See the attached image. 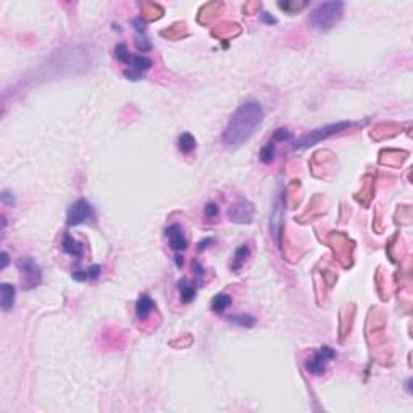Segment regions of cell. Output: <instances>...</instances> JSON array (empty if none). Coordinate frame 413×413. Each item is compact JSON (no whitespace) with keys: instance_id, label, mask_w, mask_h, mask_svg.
<instances>
[{"instance_id":"obj_1","label":"cell","mask_w":413,"mask_h":413,"mask_svg":"<svg viewBox=\"0 0 413 413\" xmlns=\"http://www.w3.org/2000/svg\"><path fill=\"white\" fill-rule=\"evenodd\" d=\"M263 121V109L257 100H246L229 118L223 133V144L226 147L238 149L250 141Z\"/></svg>"},{"instance_id":"obj_2","label":"cell","mask_w":413,"mask_h":413,"mask_svg":"<svg viewBox=\"0 0 413 413\" xmlns=\"http://www.w3.org/2000/svg\"><path fill=\"white\" fill-rule=\"evenodd\" d=\"M344 2H325L320 4L315 10L310 13L308 23L317 31H330L342 20L344 15Z\"/></svg>"},{"instance_id":"obj_3","label":"cell","mask_w":413,"mask_h":413,"mask_svg":"<svg viewBox=\"0 0 413 413\" xmlns=\"http://www.w3.org/2000/svg\"><path fill=\"white\" fill-rule=\"evenodd\" d=\"M350 126H352V123H349V121H341V123H333V125H328V126H323V128H317V129H313V131L307 133L305 136H302L299 141H295L294 149L312 147V145L321 142L323 139H328V137L336 134V133H341V131H344V129H349Z\"/></svg>"},{"instance_id":"obj_4","label":"cell","mask_w":413,"mask_h":413,"mask_svg":"<svg viewBox=\"0 0 413 413\" xmlns=\"http://www.w3.org/2000/svg\"><path fill=\"white\" fill-rule=\"evenodd\" d=\"M18 271L21 276V287L25 290H31L37 287L42 281V273L41 268L31 257H23L18 260Z\"/></svg>"},{"instance_id":"obj_5","label":"cell","mask_w":413,"mask_h":413,"mask_svg":"<svg viewBox=\"0 0 413 413\" xmlns=\"http://www.w3.org/2000/svg\"><path fill=\"white\" fill-rule=\"evenodd\" d=\"M95 221V212L87 200L84 198H78L76 202L70 205V209L66 212V223L70 226H78L84 223H90Z\"/></svg>"},{"instance_id":"obj_6","label":"cell","mask_w":413,"mask_h":413,"mask_svg":"<svg viewBox=\"0 0 413 413\" xmlns=\"http://www.w3.org/2000/svg\"><path fill=\"white\" fill-rule=\"evenodd\" d=\"M336 357V352L331 349V347H320L318 350L313 352L312 358H308V362L305 363V370L308 373L315 374V376H320V374H323L325 370H326V365L330 360Z\"/></svg>"},{"instance_id":"obj_7","label":"cell","mask_w":413,"mask_h":413,"mask_svg":"<svg viewBox=\"0 0 413 413\" xmlns=\"http://www.w3.org/2000/svg\"><path fill=\"white\" fill-rule=\"evenodd\" d=\"M252 217H254V205L244 198L233 203L228 210V218L234 223H250Z\"/></svg>"},{"instance_id":"obj_8","label":"cell","mask_w":413,"mask_h":413,"mask_svg":"<svg viewBox=\"0 0 413 413\" xmlns=\"http://www.w3.org/2000/svg\"><path fill=\"white\" fill-rule=\"evenodd\" d=\"M152 65H154V62H152L150 58L142 57V55H133L131 60H129V63L126 65V66H129V70L125 71L126 79H131V81L141 79L144 73L150 70Z\"/></svg>"},{"instance_id":"obj_9","label":"cell","mask_w":413,"mask_h":413,"mask_svg":"<svg viewBox=\"0 0 413 413\" xmlns=\"http://www.w3.org/2000/svg\"><path fill=\"white\" fill-rule=\"evenodd\" d=\"M165 233H166L168 242H170L173 250L181 252V250L187 249V239H186L184 231H182V228L179 225H170L166 228Z\"/></svg>"},{"instance_id":"obj_10","label":"cell","mask_w":413,"mask_h":413,"mask_svg":"<svg viewBox=\"0 0 413 413\" xmlns=\"http://www.w3.org/2000/svg\"><path fill=\"white\" fill-rule=\"evenodd\" d=\"M62 249H63L65 254L71 255V257L78 258V260H81L82 255H84V246L79 241H76L70 233H65L62 236Z\"/></svg>"},{"instance_id":"obj_11","label":"cell","mask_w":413,"mask_h":413,"mask_svg":"<svg viewBox=\"0 0 413 413\" xmlns=\"http://www.w3.org/2000/svg\"><path fill=\"white\" fill-rule=\"evenodd\" d=\"M155 310V302L147 294H142L136 302V315L139 320H145Z\"/></svg>"},{"instance_id":"obj_12","label":"cell","mask_w":413,"mask_h":413,"mask_svg":"<svg viewBox=\"0 0 413 413\" xmlns=\"http://www.w3.org/2000/svg\"><path fill=\"white\" fill-rule=\"evenodd\" d=\"M15 292L17 290L9 282H4L0 286V305L5 312H10L15 307Z\"/></svg>"},{"instance_id":"obj_13","label":"cell","mask_w":413,"mask_h":413,"mask_svg":"<svg viewBox=\"0 0 413 413\" xmlns=\"http://www.w3.org/2000/svg\"><path fill=\"white\" fill-rule=\"evenodd\" d=\"M178 290H179L181 299H182V302H184V303H189V302H192L195 299V294H197L195 286L190 284L187 279H181L178 282Z\"/></svg>"},{"instance_id":"obj_14","label":"cell","mask_w":413,"mask_h":413,"mask_svg":"<svg viewBox=\"0 0 413 413\" xmlns=\"http://www.w3.org/2000/svg\"><path fill=\"white\" fill-rule=\"evenodd\" d=\"M233 297L228 294H217L212 300V310L215 313H223L226 308L231 307Z\"/></svg>"},{"instance_id":"obj_15","label":"cell","mask_w":413,"mask_h":413,"mask_svg":"<svg viewBox=\"0 0 413 413\" xmlns=\"http://www.w3.org/2000/svg\"><path fill=\"white\" fill-rule=\"evenodd\" d=\"M195 145H197L195 137H194L192 134H190V133H182V134L178 137V147H179V150L182 152V154L189 155L190 152H192V150L195 149Z\"/></svg>"},{"instance_id":"obj_16","label":"cell","mask_w":413,"mask_h":413,"mask_svg":"<svg viewBox=\"0 0 413 413\" xmlns=\"http://www.w3.org/2000/svg\"><path fill=\"white\" fill-rule=\"evenodd\" d=\"M249 254H250V250H249L247 246H241L239 249H236L234 257H233V263H231V270H234V271L241 270V268H242V265H244V262L247 260Z\"/></svg>"},{"instance_id":"obj_17","label":"cell","mask_w":413,"mask_h":413,"mask_svg":"<svg viewBox=\"0 0 413 413\" xmlns=\"http://www.w3.org/2000/svg\"><path fill=\"white\" fill-rule=\"evenodd\" d=\"M229 321L234 325H238V326H242V328H252L255 323H257V320L255 317H252V315H246V313H241V315H233V317H229Z\"/></svg>"},{"instance_id":"obj_18","label":"cell","mask_w":413,"mask_h":413,"mask_svg":"<svg viewBox=\"0 0 413 413\" xmlns=\"http://www.w3.org/2000/svg\"><path fill=\"white\" fill-rule=\"evenodd\" d=\"M115 57H117V60H118L120 63L128 65L133 55L128 52V45L126 44H118L117 47H115Z\"/></svg>"},{"instance_id":"obj_19","label":"cell","mask_w":413,"mask_h":413,"mask_svg":"<svg viewBox=\"0 0 413 413\" xmlns=\"http://www.w3.org/2000/svg\"><path fill=\"white\" fill-rule=\"evenodd\" d=\"M274 152H276V150H274V144L270 141L266 145H263L262 150H260V160H262L265 165L271 163L273 160H274Z\"/></svg>"},{"instance_id":"obj_20","label":"cell","mask_w":413,"mask_h":413,"mask_svg":"<svg viewBox=\"0 0 413 413\" xmlns=\"http://www.w3.org/2000/svg\"><path fill=\"white\" fill-rule=\"evenodd\" d=\"M134 44H136V49L139 52H149L152 50V44L150 41L145 37V34H136V39H134Z\"/></svg>"},{"instance_id":"obj_21","label":"cell","mask_w":413,"mask_h":413,"mask_svg":"<svg viewBox=\"0 0 413 413\" xmlns=\"http://www.w3.org/2000/svg\"><path fill=\"white\" fill-rule=\"evenodd\" d=\"M292 139V133L287 131L286 128H279L273 134V142H286Z\"/></svg>"},{"instance_id":"obj_22","label":"cell","mask_w":413,"mask_h":413,"mask_svg":"<svg viewBox=\"0 0 413 413\" xmlns=\"http://www.w3.org/2000/svg\"><path fill=\"white\" fill-rule=\"evenodd\" d=\"M87 273V279L90 281H95L98 276H100V273H102V268L98 265H92V266H89V268L86 270Z\"/></svg>"},{"instance_id":"obj_23","label":"cell","mask_w":413,"mask_h":413,"mask_svg":"<svg viewBox=\"0 0 413 413\" xmlns=\"http://www.w3.org/2000/svg\"><path fill=\"white\" fill-rule=\"evenodd\" d=\"M205 215L209 220H213V218H217L218 215V206L215 203H209L205 206Z\"/></svg>"},{"instance_id":"obj_24","label":"cell","mask_w":413,"mask_h":413,"mask_svg":"<svg viewBox=\"0 0 413 413\" xmlns=\"http://www.w3.org/2000/svg\"><path fill=\"white\" fill-rule=\"evenodd\" d=\"M133 25H134V29L137 31V34H145V23L142 21V18H136L134 21H133Z\"/></svg>"},{"instance_id":"obj_25","label":"cell","mask_w":413,"mask_h":413,"mask_svg":"<svg viewBox=\"0 0 413 413\" xmlns=\"http://www.w3.org/2000/svg\"><path fill=\"white\" fill-rule=\"evenodd\" d=\"M71 276H73L74 281H79V282L87 281V273H86V270H74Z\"/></svg>"},{"instance_id":"obj_26","label":"cell","mask_w":413,"mask_h":413,"mask_svg":"<svg viewBox=\"0 0 413 413\" xmlns=\"http://www.w3.org/2000/svg\"><path fill=\"white\" fill-rule=\"evenodd\" d=\"M2 202L7 203V205H13L15 203V198L10 195L9 190H4V192H2Z\"/></svg>"},{"instance_id":"obj_27","label":"cell","mask_w":413,"mask_h":413,"mask_svg":"<svg viewBox=\"0 0 413 413\" xmlns=\"http://www.w3.org/2000/svg\"><path fill=\"white\" fill-rule=\"evenodd\" d=\"M213 242V239L212 238H209V239H203V241H200L198 242V247H197V250L198 252H202V250H205L206 247H210V244Z\"/></svg>"},{"instance_id":"obj_28","label":"cell","mask_w":413,"mask_h":413,"mask_svg":"<svg viewBox=\"0 0 413 413\" xmlns=\"http://www.w3.org/2000/svg\"><path fill=\"white\" fill-rule=\"evenodd\" d=\"M7 265H9V254H7V252H2V270L7 268Z\"/></svg>"},{"instance_id":"obj_29","label":"cell","mask_w":413,"mask_h":413,"mask_svg":"<svg viewBox=\"0 0 413 413\" xmlns=\"http://www.w3.org/2000/svg\"><path fill=\"white\" fill-rule=\"evenodd\" d=\"M262 18H263L265 21H268V23H276V20H274L273 17H268L266 13H262Z\"/></svg>"}]
</instances>
